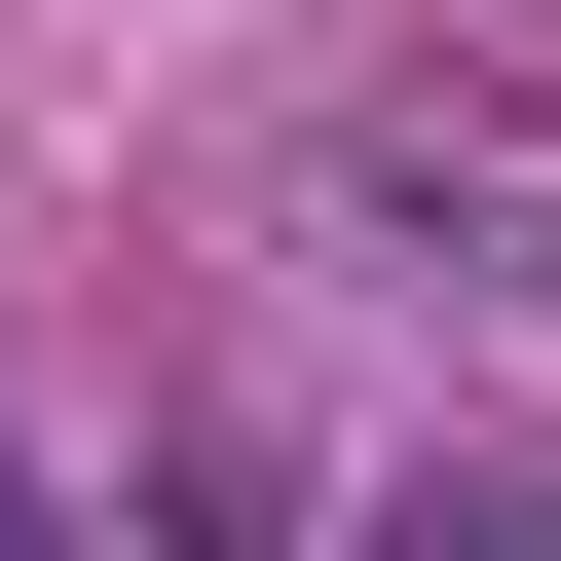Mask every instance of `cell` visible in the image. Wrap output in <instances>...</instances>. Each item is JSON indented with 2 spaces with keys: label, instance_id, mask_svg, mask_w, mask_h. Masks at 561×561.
<instances>
[{
  "label": "cell",
  "instance_id": "7a4b0ae2",
  "mask_svg": "<svg viewBox=\"0 0 561 561\" xmlns=\"http://www.w3.org/2000/svg\"><path fill=\"white\" fill-rule=\"evenodd\" d=\"M412 561H561V524H412Z\"/></svg>",
  "mask_w": 561,
  "mask_h": 561
},
{
  "label": "cell",
  "instance_id": "3957f363",
  "mask_svg": "<svg viewBox=\"0 0 561 561\" xmlns=\"http://www.w3.org/2000/svg\"><path fill=\"white\" fill-rule=\"evenodd\" d=\"M0 561H38V486H0Z\"/></svg>",
  "mask_w": 561,
  "mask_h": 561
},
{
  "label": "cell",
  "instance_id": "6da1fadb",
  "mask_svg": "<svg viewBox=\"0 0 561 561\" xmlns=\"http://www.w3.org/2000/svg\"><path fill=\"white\" fill-rule=\"evenodd\" d=\"M300 187H337V262H412V300H561V76H486V38L337 76Z\"/></svg>",
  "mask_w": 561,
  "mask_h": 561
}]
</instances>
